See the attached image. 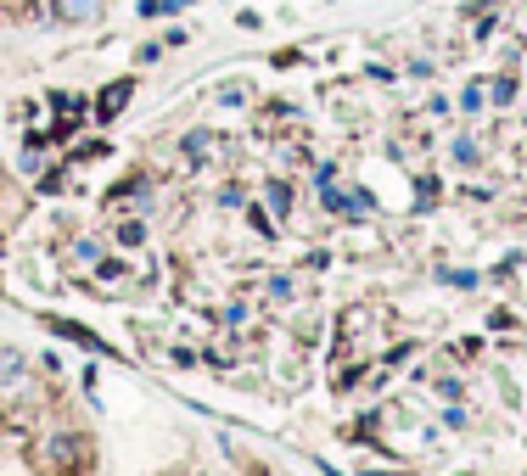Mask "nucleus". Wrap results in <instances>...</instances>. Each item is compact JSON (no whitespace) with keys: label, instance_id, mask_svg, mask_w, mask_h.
<instances>
[{"label":"nucleus","instance_id":"7","mask_svg":"<svg viewBox=\"0 0 527 476\" xmlns=\"http://www.w3.org/2000/svg\"><path fill=\"white\" fill-rule=\"evenodd\" d=\"M516 96H522V79H516V73H499V79H488V107H511Z\"/></svg>","mask_w":527,"mask_h":476},{"label":"nucleus","instance_id":"8","mask_svg":"<svg viewBox=\"0 0 527 476\" xmlns=\"http://www.w3.org/2000/svg\"><path fill=\"white\" fill-rule=\"evenodd\" d=\"M264 297H270V303H292V297H298V280L286 275V269H270V275H264Z\"/></svg>","mask_w":527,"mask_h":476},{"label":"nucleus","instance_id":"12","mask_svg":"<svg viewBox=\"0 0 527 476\" xmlns=\"http://www.w3.org/2000/svg\"><path fill=\"white\" fill-rule=\"evenodd\" d=\"M264 208L270 213H292V185L286 180H264Z\"/></svg>","mask_w":527,"mask_h":476},{"label":"nucleus","instance_id":"24","mask_svg":"<svg viewBox=\"0 0 527 476\" xmlns=\"http://www.w3.org/2000/svg\"><path fill=\"white\" fill-rule=\"evenodd\" d=\"M443 426H449V432H460V426H466V409L449 404V409H443Z\"/></svg>","mask_w":527,"mask_h":476},{"label":"nucleus","instance_id":"5","mask_svg":"<svg viewBox=\"0 0 527 476\" xmlns=\"http://www.w3.org/2000/svg\"><path fill=\"white\" fill-rule=\"evenodd\" d=\"M214 152H219V135H214V129H191V135L180 140V157H186L191 168H197V163H208Z\"/></svg>","mask_w":527,"mask_h":476},{"label":"nucleus","instance_id":"22","mask_svg":"<svg viewBox=\"0 0 527 476\" xmlns=\"http://www.w3.org/2000/svg\"><path fill=\"white\" fill-rule=\"evenodd\" d=\"M326 185H337V163H320V168H314V191H326Z\"/></svg>","mask_w":527,"mask_h":476},{"label":"nucleus","instance_id":"26","mask_svg":"<svg viewBox=\"0 0 527 476\" xmlns=\"http://www.w3.org/2000/svg\"><path fill=\"white\" fill-rule=\"evenodd\" d=\"M365 73H371V79H376V84H393V79H399V73L387 68V62H371V68H365Z\"/></svg>","mask_w":527,"mask_h":476},{"label":"nucleus","instance_id":"4","mask_svg":"<svg viewBox=\"0 0 527 476\" xmlns=\"http://www.w3.org/2000/svg\"><path fill=\"white\" fill-rule=\"evenodd\" d=\"M129 96H135V79H113V84H107V90L96 96V107H90V112H96V124H113L118 112L129 107Z\"/></svg>","mask_w":527,"mask_h":476},{"label":"nucleus","instance_id":"10","mask_svg":"<svg viewBox=\"0 0 527 476\" xmlns=\"http://www.w3.org/2000/svg\"><path fill=\"white\" fill-rule=\"evenodd\" d=\"M449 157H455L460 168H477L483 163V146H477V135H455L449 140Z\"/></svg>","mask_w":527,"mask_h":476},{"label":"nucleus","instance_id":"27","mask_svg":"<svg viewBox=\"0 0 527 476\" xmlns=\"http://www.w3.org/2000/svg\"><path fill=\"white\" fill-rule=\"evenodd\" d=\"M191 40V28H163V45H169V51H174V45H186Z\"/></svg>","mask_w":527,"mask_h":476},{"label":"nucleus","instance_id":"20","mask_svg":"<svg viewBox=\"0 0 527 476\" xmlns=\"http://www.w3.org/2000/svg\"><path fill=\"white\" fill-rule=\"evenodd\" d=\"M438 280H449V286H466V292L477 286V275H471V269H438Z\"/></svg>","mask_w":527,"mask_h":476},{"label":"nucleus","instance_id":"17","mask_svg":"<svg viewBox=\"0 0 527 476\" xmlns=\"http://www.w3.org/2000/svg\"><path fill=\"white\" fill-rule=\"evenodd\" d=\"M247 101H253L247 84H225V90H219V107H247Z\"/></svg>","mask_w":527,"mask_h":476},{"label":"nucleus","instance_id":"2","mask_svg":"<svg viewBox=\"0 0 527 476\" xmlns=\"http://www.w3.org/2000/svg\"><path fill=\"white\" fill-rule=\"evenodd\" d=\"M45 331L51 336H62V342H73V348H85V353H107V342H101L96 331H90V325H73V320H62V314H45Z\"/></svg>","mask_w":527,"mask_h":476},{"label":"nucleus","instance_id":"25","mask_svg":"<svg viewBox=\"0 0 527 476\" xmlns=\"http://www.w3.org/2000/svg\"><path fill=\"white\" fill-rule=\"evenodd\" d=\"M225 325H242L247 320V303H225V314H219Z\"/></svg>","mask_w":527,"mask_h":476},{"label":"nucleus","instance_id":"18","mask_svg":"<svg viewBox=\"0 0 527 476\" xmlns=\"http://www.w3.org/2000/svg\"><path fill=\"white\" fill-rule=\"evenodd\" d=\"M415 202H421V213L438 202V180H432V174H421V180H415Z\"/></svg>","mask_w":527,"mask_h":476},{"label":"nucleus","instance_id":"28","mask_svg":"<svg viewBox=\"0 0 527 476\" xmlns=\"http://www.w3.org/2000/svg\"><path fill=\"white\" fill-rule=\"evenodd\" d=\"M432 73H438V68H432L427 56H415V62H410V79H432Z\"/></svg>","mask_w":527,"mask_h":476},{"label":"nucleus","instance_id":"6","mask_svg":"<svg viewBox=\"0 0 527 476\" xmlns=\"http://www.w3.org/2000/svg\"><path fill=\"white\" fill-rule=\"evenodd\" d=\"M29 376V359L17 348H0V392H17V381Z\"/></svg>","mask_w":527,"mask_h":476},{"label":"nucleus","instance_id":"9","mask_svg":"<svg viewBox=\"0 0 527 476\" xmlns=\"http://www.w3.org/2000/svg\"><path fill=\"white\" fill-rule=\"evenodd\" d=\"M499 17H505V12H499V6H477V12H471V40H494V34H499Z\"/></svg>","mask_w":527,"mask_h":476},{"label":"nucleus","instance_id":"1","mask_svg":"<svg viewBox=\"0 0 527 476\" xmlns=\"http://www.w3.org/2000/svg\"><path fill=\"white\" fill-rule=\"evenodd\" d=\"M40 460L51 465L57 476H73L79 460H85V432H73V426H57V432L40 443Z\"/></svg>","mask_w":527,"mask_h":476},{"label":"nucleus","instance_id":"19","mask_svg":"<svg viewBox=\"0 0 527 476\" xmlns=\"http://www.w3.org/2000/svg\"><path fill=\"white\" fill-rule=\"evenodd\" d=\"M73 258H79V264L90 269V264L101 258V241H90V236H85V241H73Z\"/></svg>","mask_w":527,"mask_h":476},{"label":"nucleus","instance_id":"3","mask_svg":"<svg viewBox=\"0 0 527 476\" xmlns=\"http://www.w3.org/2000/svg\"><path fill=\"white\" fill-rule=\"evenodd\" d=\"M101 12H107V0H51V17H57L62 28L101 23Z\"/></svg>","mask_w":527,"mask_h":476},{"label":"nucleus","instance_id":"13","mask_svg":"<svg viewBox=\"0 0 527 476\" xmlns=\"http://www.w3.org/2000/svg\"><path fill=\"white\" fill-rule=\"evenodd\" d=\"M432 398H438V404H460V398H466V381L460 376H432Z\"/></svg>","mask_w":527,"mask_h":476},{"label":"nucleus","instance_id":"15","mask_svg":"<svg viewBox=\"0 0 527 476\" xmlns=\"http://www.w3.org/2000/svg\"><path fill=\"white\" fill-rule=\"evenodd\" d=\"M90 269H96V280H107V286L129 275V264H124V258H107V252H101V258H96V264H90Z\"/></svg>","mask_w":527,"mask_h":476},{"label":"nucleus","instance_id":"21","mask_svg":"<svg viewBox=\"0 0 527 476\" xmlns=\"http://www.w3.org/2000/svg\"><path fill=\"white\" fill-rule=\"evenodd\" d=\"M242 202H247L242 185H219V208H242Z\"/></svg>","mask_w":527,"mask_h":476},{"label":"nucleus","instance_id":"14","mask_svg":"<svg viewBox=\"0 0 527 476\" xmlns=\"http://www.w3.org/2000/svg\"><path fill=\"white\" fill-rule=\"evenodd\" d=\"M483 107H488V90H483V79H477V84H466V90H460V112H466V118H477Z\"/></svg>","mask_w":527,"mask_h":476},{"label":"nucleus","instance_id":"29","mask_svg":"<svg viewBox=\"0 0 527 476\" xmlns=\"http://www.w3.org/2000/svg\"><path fill=\"white\" fill-rule=\"evenodd\" d=\"M522 34H527V17H522Z\"/></svg>","mask_w":527,"mask_h":476},{"label":"nucleus","instance_id":"11","mask_svg":"<svg viewBox=\"0 0 527 476\" xmlns=\"http://www.w3.org/2000/svg\"><path fill=\"white\" fill-rule=\"evenodd\" d=\"M113 236H118V247H124V252L146 247V219H118V230H113Z\"/></svg>","mask_w":527,"mask_h":476},{"label":"nucleus","instance_id":"23","mask_svg":"<svg viewBox=\"0 0 527 476\" xmlns=\"http://www.w3.org/2000/svg\"><path fill=\"white\" fill-rule=\"evenodd\" d=\"M163 51H169V45H163V40H146L141 51H135V62H157V56H163Z\"/></svg>","mask_w":527,"mask_h":476},{"label":"nucleus","instance_id":"16","mask_svg":"<svg viewBox=\"0 0 527 476\" xmlns=\"http://www.w3.org/2000/svg\"><path fill=\"white\" fill-rule=\"evenodd\" d=\"M348 208H354V219H371V213H376V191L354 185V191H348Z\"/></svg>","mask_w":527,"mask_h":476}]
</instances>
